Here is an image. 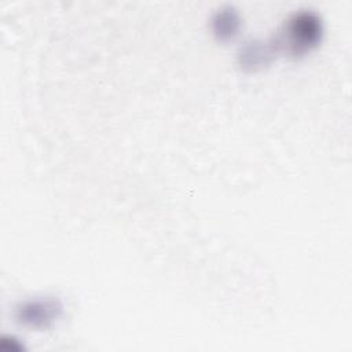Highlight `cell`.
<instances>
[{"label":"cell","instance_id":"3","mask_svg":"<svg viewBox=\"0 0 352 352\" xmlns=\"http://www.w3.org/2000/svg\"><path fill=\"white\" fill-rule=\"evenodd\" d=\"M278 50L272 37L268 38H254L246 41L238 51V62L245 70H258L268 66L275 56Z\"/></svg>","mask_w":352,"mask_h":352},{"label":"cell","instance_id":"2","mask_svg":"<svg viewBox=\"0 0 352 352\" xmlns=\"http://www.w3.org/2000/svg\"><path fill=\"white\" fill-rule=\"evenodd\" d=\"M62 308L58 298H33L21 302L15 308V319L23 326L41 330L50 327L62 315Z\"/></svg>","mask_w":352,"mask_h":352},{"label":"cell","instance_id":"1","mask_svg":"<svg viewBox=\"0 0 352 352\" xmlns=\"http://www.w3.org/2000/svg\"><path fill=\"white\" fill-rule=\"evenodd\" d=\"M322 34L320 16L312 10H298L290 14L271 37L279 54L300 58L318 47Z\"/></svg>","mask_w":352,"mask_h":352},{"label":"cell","instance_id":"4","mask_svg":"<svg viewBox=\"0 0 352 352\" xmlns=\"http://www.w3.org/2000/svg\"><path fill=\"white\" fill-rule=\"evenodd\" d=\"M241 28V16L232 6H224L212 18L213 34L220 41L234 38Z\"/></svg>","mask_w":352,"mask_h":352}]
</instances>
